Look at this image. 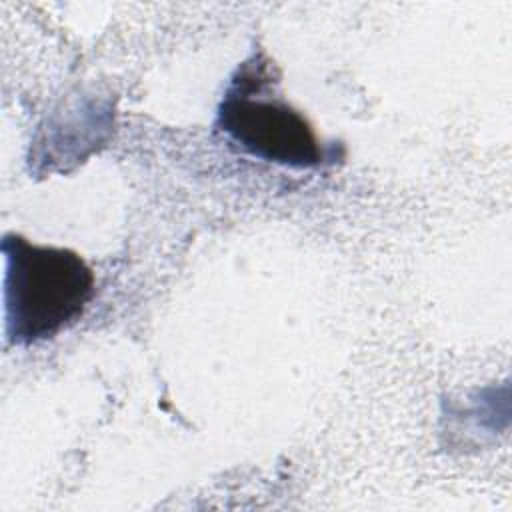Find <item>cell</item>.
Returning <instances> with one entry per match:
<instances>
[{"label": "cell", "instance_id": "7a4b0ae2", "mask_svg": "<svg viewBox=\"0 0 512 512\" xmlns=\"http://www.w3.org/2000/svg\"><path fill=\"white\" fill-rule=\"evenodd\" d=\"M274 64L254 52L232 74L216 110V128L244 154L286 168H320L338 156L312 124L274 92Z\"/></svg>", "mask_w": 512, "mask_h": 512}, {"label": "cell", "instance_id": "6da1fadb", "mask_svg": "<svg viewBox=\"0 0 512 512\" xmlns=\"http://www.w3.org/2000/svg\"><path fill=\"white\" fill-rule=\"evenodd\" d=\"M0 252L6 344L32 346L52 340L84 314L96 294L94 272L74 250L40 246L6 232Z\"/></svg>", "mask_w": 512, "mask_h": 512}]
</instances>
